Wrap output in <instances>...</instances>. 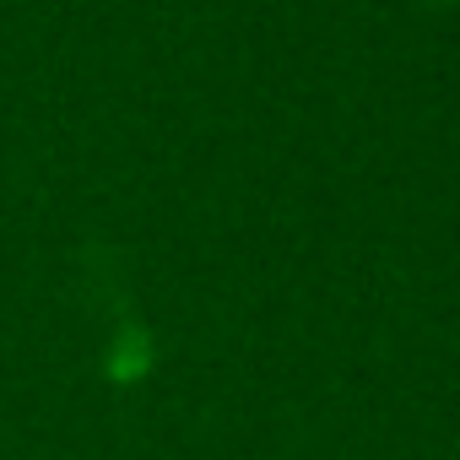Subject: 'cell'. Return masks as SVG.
<instances>
[{"mask_svg": "<svg viewBox=\"0 0 460 460\" xmlns=\"http://www.w3.org/2000/svg\"><path fill=\"white\" fill-rule=\"evenodd\" d=\"M438 6H455V0H438Z\"/></svg>", "mask_w": 460, "mask_h": 460, "instance_id": "obj_1", "label": "cell"}]
</instances>
